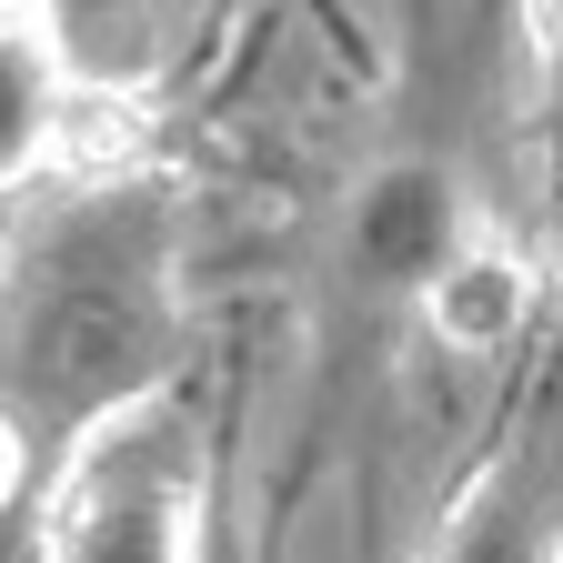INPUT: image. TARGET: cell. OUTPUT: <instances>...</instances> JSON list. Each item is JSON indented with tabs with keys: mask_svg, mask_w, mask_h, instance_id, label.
Wrapping results in <instances>:
<instances>
[{
	"mask_svg": "<svg viewBox=\"0 0 563 563\" xmlns=\"http://www.w3.org/2000/svg\"><path fill=\"white\" fill-rule=\"evenodd\" d=\"M211 563H242V553H232V533H222V543H211Z\"/></svg>",
	"mask_w": 563,
	"mask_h": 563,
	"instance_id": "cell-10",
	"label": "cell"
},
{
	"mask_svg": "<svg viewBox=\"0 0 563 563\" xmlns=\"http://www.w3.org/2000/svg\"><path fill=\"white\" fill-rule=\"evenodd\" d=\"M422 563H563V412H533L463 504L433 523Z\"/></svg>",
	"mask_w": 563,
	"mask_h": 563,
	"instance_id": "cell-4",
	"label": "cell"
},
{
	"mask_svg": "<svg viewBox=\"0 0 563 563\" xmlns=\"http://www.w3.org/2000/svg\"><path fill=\"white\" fill-rule=\"evenodd\" d=\"M533 262L514 252V242H493V232H473L433 282H422V332H433V352H453V363H504V352L533 332Z\"/></svg>",
	"mask_w": 563,
	"mask_h": 563,
	"instance_id": "cell-6",
	"label": "cell"
},
{
	"mask_svg": "<svg viewBox=\"0 0 563 563\" xmlns=\"http://www.w3.org/2000/svg\"><path fill=\"white\" fill-rule=\"evenodd\" d=\"M70 70L51 60L41 21L21 0H0V201H31L51 152H60V121H70Z\"/></svg>",
	"mask_w": 563,
	"mask_h": 563,
	"instance_id": "cell-7",
	"label": "cell"
},
{
	"mask_svg": "<svg viewBox=\"0 0 563 563\" xmlns=\"http://www.w3.org/2000/svg\"><path fill=\"white\" fill-rule=\"evenodd\" d=\"M211 453L181 393L81 433L31 493V563H211Z\"/></svg>",
	"mask_w": 563,
	"mask_h": 563,
	"instance_id": "cell-2",
	"label": "cell"
},
{
	"mask_svg": "<svg viewBox=\"0 0 563 563\" xmlns=\"http://www.w3.org/2000/svg\"><path fill=\"white\" fill-rule=\"evenodd\" d=\"M81 101H152L181 81L222 0H21Z\"/></svg>",
	"mask_w": 563,
	"mask_h": 563,
	"instance_id": "cell-3",
	"label": "cell"
},
{
	"mask_svg": "<svg viewBox=\"0 0 563 563\" xmlns=\"http://www.w3.org/2000/svg\"><path fill=\"white\" fill-rule=\"evenodd\" d=\"M31 493H41V463H31V443L11 433V422H0V523H11Z\"/></svg>",
	"mask_w": 563,
	"mask_h": 563,
	"instance_id": "cell-9",
	"label": "cell"
},
{
	"mask_svg": "<svg viewBox=\"0 0 563 563\" xmlns=\"http://www.w3.org/2000/svg\"><path fill=\"white\" fill-rule=\"evenodd\" d=\"M473 242V201L443 162H383L363 191H352V222H342V252L373 292H412L433 282L453 252Z\"/></svg>",
	"mask_w": 563,
	"mask_h": 563,
	"instance_id": "cell-5",
	"label": "cell"
},
{
	"mask_svg": "<svg viewBox=\"0 0 563 563\" xmlns=\"http://www.w3.org/2000/svg\"><path fill=\"white\" fill-rule=\"evenodd\" d=\"M523 31H533V70H543V121H553V152H563V0H523Z\"/></svg>",
	"mask_w": 563,
	"mask_h": 563,
	"instance_id": "cell-8",
	"label": "cell"
},
{
	"mask_svg": "<svg viewBox=\"0 0 563 563\" xmlns=\"http://www.w3.org/2000/svg\"><path fill=\"white\" fill-rule=\"evenodd\" d=\"M181 222L152 181H60L0 232V422L51 473L111 412L172 393Z\"/></svg>",
	"mask_w": 563,
	"mask_h": 563,
	"instance_id": "cell-1",
	"label": "cell"
}]
</instances>
